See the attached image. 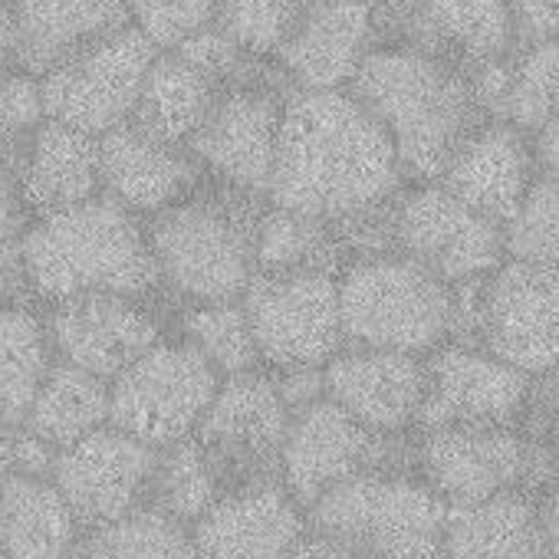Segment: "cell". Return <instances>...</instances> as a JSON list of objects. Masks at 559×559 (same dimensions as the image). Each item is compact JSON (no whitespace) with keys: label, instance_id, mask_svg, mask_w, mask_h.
<instances>
[{"label":"cell","instance_id":"6da1fadb","mask_svg":"<svg viewBox=\"0 0 559 559\" xmlns=\"http://www.w3.org/2000/svg\"><path fill=\"white\" fill-rule=\"evenodd\" d=\"M405 185L392 139L346 86L284 99L270 204L326 221L343 243L376 237L389 250V214Z\"/></svg>","mask_w":559,"mask_h":559},{"label":"cell","instance_id":"7a4b0ae2","mask_svg":"<svg viewBox=\"0 0 559 559\" xmlns=\"http://www.w3.org/2000/svg\"><path fill=\"white\" fill-rule=\"evenodd\" d=\"M385 129L408 185L438 181L457 148L490 119L467 73L376 44L346 86Z\"/></svg>","mask_w":559,"mask_h":559},{"label":"cell","instance_id":"3957f363","mask_svg":"<svg viewBox=\"0 0 559 559\" xmlns=\"http://www.w3.org/2000/svg\"><path fill=\"white\" fill-rule=\"evenodd\" d=\"M34 297L57 304L80 294L145 297L158 266L139 214L109 194L37 214L21 234Z\"/></svg>","mask_w":559,"mask_h":559},{"label":"cell","instance_id":"277c9868","mask_svg":"<svg viewBox=\"0 0 559 559\" xmlns=\"http://www.w3.org/2000/svg\"><path fill=\"white\" fill-rule=\"evenodd\" d=\"M336 287L346 346L428 356L451 340V284L399 250L359 253L336 273Z\"/></svg>","mask_w":559,"mask_h":559},{"label":"cell","instance_id":"5b68a950","mask_svg":"<svg viewBox=\"0 0 559 559\" xmlns=\"http://www.w3.org/2000/svg\"><path fill=\"white\" fill-rule=\"evenodd\" d=\"M448 503L415 471H362L307 507V526L369 559H444Z\"/></svg>","mask_w":559,"mask_h":559},{"label":"cell","instance_id":"8992f818","mask_svg":"<svg viewBox=\"0 0 559 559\" xmlns=\"http://www.w3.org/2000/svg\"><path fill=\"white\" fill-rule=\"evenodd\" d=\"M451 290V340L480 346L526 376L559 362V270L503 257Z\"/></svg>","mask_w":559,"mask_h":559},{"label":"cell","instance_id":"52a82bcc","mask_svg":"<svg viewBox=\"0 0 559 559\" xmlns=\"http://www.w3.org/2000/svg\"><path fill=\"white\" fill-rule=\"evenodd\" d=\"M253 221L221 198H185L145 230L158 280L191 304L237 300L253 276Z\"/></svg>","mask_w":559,"mask_h":559},{"label":"cell","instance_id":"ba28073f","mask_svg":"<svg viewBox=\"0 0 559 559\" xmlns=\"http://www.w3.org/2000/svg\"><path fill=\"white\" fill-rule=\"evenodd\" d=\"M240 307L263 369L326 366L346 346L333 270H257Z\"/></svg>","mask_w":559,"mask_h":559},{"label":"cell","instance_id":"9c48e42d","mask_svg":"<svg viewBox=\"0 0 559 559\" xmlns=\"http://www.w3.org/2000/svg\"><path fill=\"white\" fill-rule=\"evenodd\" d=\"M217 369L185 340H158L109 379V425L152 448L191 438L217 392Z\"/></svg>","mask_w":559,"mask_h":559},{"label":"cell","instance_id":"30bf717a","mask_svg":"<svg viewBox=\"0 0 559 559\" xmlns=\"http://www.w3.org/2000/svg\"><path fill=\"white\" fill-rule=\"evenodd\" d=\"M362 471H412V431H369L326 395L290 415L280 448V484L304 510Z\"/></svg>","mask_w":559,"mask_h":559},{"label":"cell","instance_id":"8fae6325","mask_svg":"<svg viewBox=\"0 0 559 559\" xmlns=\"http://www.w3.org/2000/svg\"><path fill=\"white\" fill-rule=\"evenodd\" d=\"M290 415L270 369L257 366L221 376L217 392L194 428V441L207 454L224 490L280 480V448Z\"/></svg>","mask_w":559,"mask_h":559},{"label":"cell","instance_id":"7c38bea8","mask_svg":"<svg viewBox=\"0 0 559 559\" xmlns=\"http://www.w3.org/2000/svg\"><path fill=\"white\" fill-rule=\"evenodd\" d=\"M152 40L126 24L109 37L90 44L70 60L40 76V96L47 119L73 126L90 135H106L132 119L142 80L155 60Z\"/></svg>","mask_w":559,"mask_h":559},{"label":"cell","instance_id":"4fadbf2b","mask_svg":"<svg viewBox=\"0 0 559 559\" xmlns=\"http://www.w3.org/2000/svg\"><path fill=\"white\" fill-rule=\"evenodd\" d=\"M389 250H399L444 284L490 273L503 257V227L464 204L441 181L405 185L389 214Z\"/></svg>","mask_w":559,"mask_h":559},{"label":"cell","instance_id":"5bb4252c","mask_svg":"<svg viewBox=\"0 0 559 559\" xmlns=\"http://www.w3.org/2000/svg\"><path fill=\"white\" fill-rule=\"evenodd\" d=\"M376 44L435 57L467 76L516 53L507 0H372Z\"/></svg>","mask_w":559,"mask_h":559},{"label":"cell","instance_id":"9a60e30c","mask_svg":"<svg viewBox=\"0 0 559 559\" xmlns=\"http://www.w3.org/2000/svg\"><path fill=\"white\" fill-rule=\"evenodd\" d=\"M412 471L451 507L523 487L530 438L520 425H438L412 431Z\"/></svg>","mask_w":559,"mask_h":559},{"label":"cell","instance_id":"2e32d148","mask_svg":"<svg viewBox=\"0 0 559 559\" xmlns=\"http://www.w3.org/2000/svg\"><path fill=\"white\" fill-rule=\"evenodd\" d=\"M155 461L158 448L116 425H103L57 451L50 480L86 530L145 503Z\"/></svg>","mask_w":559,"mask_h":559},{"label":"cell","instance_id":"e0dca14e","mask_svg":"<svg viewBox=\"0 0 559 559\" xmlns=\"http://www.w3.org/2000/svg\"><path fill=\"white\" fill-rule=\"evenodd\" d=\"M284 99L257 83H224L207 119L191 135L194 162L243 198H266Z\"/></svg>","mask_w":559,"mask_h":559},{"label":"cell","instance_id":"ac0fdd59","mask_svg":"<svg viewBox=\"0 0 559 559\" xmlns=\"http://www.w3.org/2000/svg\"><path fill=\"white\" fill-rule=\"evenodd\" d=\"M530 376L480 346L448 340L425 356V399L415 428L520 425Z\"/></svg>","mask_w":559,"mask_h":559},{"label":"cell","instance_id":"d6986e66","mask_svg":"<svg viewBox=\"0 0 559 559\" xmlns=\"http://www.w3.org/2000/svg\"><path fill=\"white\" fill-rule=\"evenodd\" d=\"M53 356L99 379H116L162 340L158 320L126 294H80L57 300L44 317Z\"/></svg>","mask_w":559,"mask_h":559},{"label":"cell","instance_id":"ffe728a7","mask_svg":"<svg viewBox=\"0 0 559 559\" xmlns=\"http://www.w3.org/2000/svg\"><path fill=\"white\" fill-rule=\"evenodd\" d=\"M307 533V510L280 480L221 490L191 523L194 559H284Z\"/></svg>","mask_w":559,"mask_h":559},{"label":"cell","instance_id":"44dd1931","mask_svg":"<svg viewBox=\"0 0 559 559\" xmlns=\"http://www.w3.org/2000/svg\"><path fill=\"white\" fill-rule=\"evenodd\" d=\"M326 399L336 402L349 418L379 435L415 431L425 399V356L343 346L323 366Z\"/></svg>","mask_w":559,"mask_h":559},{"label":"cell","instance_id":"7402d4cb","mask_svg":"<svg viewBox=\"0 0 559 559\" xmlns=\"http://www.w3.org/2000/svg\"><path fill=\"white\" fill-rule=\"evenodd\" d=\"M372 47V0H307L273 60L297 90H343Z\"/></svg>","mask_w":559,"mask_h":559},{"label":"cell","instance_id":"603a6c76","mask_svg":"<svg viewBox=\"0 0 559 559\" xmlns=\"http://www.w3.org/2000/svg\"><path fill=\"white\" fill-rule=\"evenodd\" d=\"M126 24V0H4L0 40L17 70L44 76Z\"/></svg>","mask_w":559,"mask_h":559},{"label":"cell","instance_id":"cb8c5ba5","mask_svg":"<svg viewBox=\"0 0 559 559\" xmlns=\"http://www.w3.org/2000/svg\"><path fill=\"white\" fill-rule=\"evenodd\" d=\"M536 175L539 168L530 132L510 119H487L457 148L438 181L503 227L516 214Z\"/></svg>","mask_w":559,"mask_h":559},{"label":"cell","instance_id":"d4e9b609","mask_svg":"<svg viewBox=\"0 0 559 559\" xmlns=\"http://www.w3.org/2000/svg\"><path fill=\"white\" fill-rule=\"evenodd\" d=\"M198 162L185 145L145 135L132 122L99 135L103 194L132 214H162L185 201L198 185Z\"/></svg>","mask_w":559,"mask_h":559},{"label":"cell","instance_id":"484cf974","mask_svg":"<svg viewBox=\"0 0 559 559\" xmlns=\"http://www.w3.org/2000/svg\"><path fill=\"white\" fill-rule=\"evenodd\" d=\"M14 175L24 194L27 211L47 214L103 191L99 181V139L63 126L57 119H44L21 145H17Z\"/></svg>","mask_w":559,"mask_h":559},{"label":"cell","instance_id":"4316f807","mask_svg":"<svg viewBox=\"0 0 559 559\" xmlns=\"http://www.w3.org/2000/svg\"><path fill=\"white\" fill-rule=\"evenodd\" d=\"M444 559H546L536 490L510 487L474 503H451Z\"/></svg>","mask_w":559,"mask_h":559},{"label":"cell","instance_id":"83f0119b","mask_svg":"<svg viewBox=\"0 0 559 559\" xmlns=\"http://www.w3.org/2000/svg\"><path fill=\"white\" fill-rule=\"evenodd\" d=\"M83 523L50 477L8 471L0 477V552L4 559H76Z\"/></svg>","mask_w":559,"mask_h":559},{"label":"cell","instance_id":"f1b7e54d","mask_svg":"<svg viewBox=\"0 0 559 559\" xmlns=\"http://www.w3.org/2000/svg\"><path fill=\"white\" fill-rule=\"evenodd\" d=\"M221 86V80H214L178 50H158L148 63L129 122L152 139L188 148L191 135L207 119Z\"/></svg>","mask_w":559,"mask_h":559},{"label":"cell","instance_id":"f546056e","mask_svg":"<svg viewBox=\"0 0 559 559\" xmlns=\"http://www.w3.org/2000/svg\"><path fill=\"white\" fill-rule=\"evenodd\" d=\"M103 425H109V382L53 359L17 428H27L60 451Z\"/></svg>","mask_w":559,"mask_h":559},{"label":"cell","instance_id":"4dcf8cb0","mask_svg":"<svg viewBox=\"0 0 559 559\" xmlns=\"http://www.w3.org/2000/svg\"><path fill=\"white\" fill-rule=\"evenodd\" d=\"M53 359L44 317L27 304H0V425L24 421Z\"/></svg>","mask_w":559,"mask_h":559},{"label":"cell","instance_id":"1f68e13d","mask_svg":"<svg viewBox=\"0 0 559 559\" xmlns=\"http://www.w3.org/2000/svg\"><path fill=\"white\" fill-rule=\"evenodd\" d=\"M80 559H194L191 523L145 500L116 520L86 526Z\"/></svg>","mask_w":559,"mask_h":559},{"label":"cell","instance_id":"d6a6232c","mask_svg":"<svg viewBox=\"0 0 559 559\" xmlns=\"http://www.w3.org/2000/svg\"><path fill=\"white\" fill-rule=\"evenodd\" d=\"M340 234L310 214L270 204L253 221V266L263 273L333 270L340 260ZM253 270V273H257Z\"/></svg>","mask_w":559,"mask_h":559},{"label":"cell","instance_id":"836d02e7","mask_svg":"<svg viewBox=\"0 0 559 559\" xmlns=\"http://www.w3.org/2000/svg\"><path fill=\"white\" fill-rule=\"evenodd\" d=\"M221 490L224 487H221L207 454L194 441V435L158 448L148 503L162 507L165 513H171L185 523H194L221 497Z\"/></svg>","mask_w":559,"mask_h":559},{"label":"cell","instance_id":"e575fe53","mask_svg":"<svg viewBox=\"0 0 559 559\" xmlns=\"http://www.w3.org/2000/svg\"><path fill=\"white\" fill-rule=\"evenodd\" d=\"M181 340L191 343L214 369L217 376H234L260 366V353L247 323V313L237 300H214V304H194L181 320Z\"/></svg>","mask_w":559,"mask_h":559},{"label":"cell","instance_id":"d590c367","mask_svg":"<svg viewBox=\"0 0 559 559\" xmlns=\"http://www.w3.org/2000/svg\"><path fill=\"white\" fill-rule=\"evenodd\" d=\"M559 112V37L516 50L503 96V116L513 126L536 132Z\"/></svg>","mask_w":559,"mask_h":559},{"label":"cell","instance_id":"8d00e7d4","mask_svg":"<svg viewBox=\"0 0 559 559\" xmlns=\"http://www.w3.org/2000/svg\"><path fill=\"white\" fill-rule=\"evenodd\" d=\"M503 250L513 260L559 270V181L533 178L516 214L503 224Z\"/></svg>","mask_w":559,"mask_h":559},{"label":"cell","instance_id":"74e56055","mask_svg":"<svg viewBox=\"0 0 559 559\" xmlns=\"http://www.w3.org/2000/svg\"><path fill=\"white\" fill-rule=\"evenodd\" d=\"M304 8L307 0H217L214 24L247 57H273Z\"/></svg>","mask_w":559,"mask_h":559},{"label":"cell","instance_id":"f35d334b","mask_svg":"<svg viewBox=\"0 0 559 559\" xmlns=\"http://www.w3.org/2000/svg\"><path fill=\"white\" fill-rule=\"evenodd\" d=\"M135 24L155 50H178L217 17V0H126Z\"/></svg>","mask_w":559,"mask_h":559},{"label":"cell","instance_id":"ab89813d","mask_svg":"<svg viewBox=\"0 0 559 559\" xmlns=\"http://www.w3.org/2000/svg\"><path fill=\"white\" fill-rule=\"evenodd\" d=\"M44 119L40 76L24 70L0 73V152L17 148Z\"/></svg>","mask_w":559,"mask_h":559},{"label":"cell","instance_id":"60d3db41","mask_svg":"<svg viewBox=\"0 0 559 559\" xmlns=\"http://www.w3.org/2000/svg\"><path fill=\"white\" fill-rule=\"evenodd\" d=\"M520 431L559 451V362L530 376Z\"/></svg>","mask_w":559,"mask_h":559},{"label":"cell","instance_id":"b9f144b4","mask_svg":"<svg viewBox=\"0 0 559 559\" xmlns=\"http://www.w3.org/2000/svg\"><path fill=\"white\" fill-rule=\"evenodd\" d=\"M507 8L516 50L559 37V0H507Z\"/></svg>","mask_w":559,"mask_h":559},{"label":"cell","instance_id":"7bdbcfd3","mask_svg":"<svg viewBox=\"0 0 559 559\" xmlns=\"http://www.w3.org/2000/svg\"><path fill=\"white\" fill-rule=\"evenodd\" d=\"M273 382L280 389V399L287 402L290 412L313 405L326 395L323 385V366H294V369H270Z\"/></svg>","mask_w":559,"mask_h":559},{"label":"cell","instance_id":"ee69618b","mask_svg":"<svg viewBox=\"0 0 559 559\" xmlns=\"http://www.w3.org/2000/svg\"><path fill=\"white\" fill-rule=\"evenodd\" d=\"M27 224H31V211L24 204L14 165L0 152V237H21Z\"/></svg>","mask_w":559,"mask_h":559},{"label":"cell","instance_id":"f6af8a7d","mask_svg":"<svg viewBox=\"0 0 559 559\" xmlns=\"http://www.w3.org/2000/svg\"><path fill=\"white\" fill-rule=\"evenodd\" d=\"M57 448L44 438L31 435L27 428H11V471L31 477H50Z\"/></svg>","mask_w":559,"mask_h":559},{"label":"cell","instance_id":"bcb514c9","mask_svg":"<svg viewBox=\"0 0 559 559\" xmlns=\"http://www.w3.org/2000/svg\"><path fill=\"white\" fill-rule=\"evenodd\" d=\"M34 297L21 237H0V304H24V297Z\"/></svg>","mask_w":559,"mask_h":559},{"label":"cell","instance_id":"7dc6e473","mask_svg":"<svg viewBox=\"0 0 559 559\" xmlns=\"http://www.w3.org/2000/svg\"><path fill=\"white\" fill-rule=\"evenodd\" d=\"M284 559H369V556H362L353 546H346V543H340V539L307 526V533L294 543V549Z\"/></svg>","mask_w":559,"mask_h":559},{"label":"cell","instance_id":"c3c4849f","mask_svg":"<svg viewBox=\"0 0 559 559\" xmlns=\"http://www.w3.org/2000/svg\"><path fill=\"white\" fill-rule=\"evenodd\" d=\"M530 139H533V155H536L539 175L559 181V112L549 116L536 132H530Z\"/></svg>","mask_w":559,"mask_h":559},{"label":"cell","instance_id":"681fc988","mask_svg":"<svg viewBox=\"0 0 559 559\" xmlns=\"http://www.w3.org/2000/svg\"><path fill=\"white\" fill-rule=\"evenodd\" d=\"M536 510H539L546 559H559V487L536 490Z\"/></svg>","mask_w":559,"mask_h":559},{"label":"cell","instance_id":"f907efd6","mask_svg":"<svg viewBox=\"0 0 559 559\" xmlns=\"http://www.w3.org/2000/svg\"><path fill=\"white\" fill-rule=\"evenodd\" d=\"M11 471V428L0 425V477Z\"/></svg>","mask_w":559,"mask_h":559},{"label":"cell","instance_id":"816d5d0a","mask_svg":"<svg viewBox=\"0 0 559 559\" xmlns=\"http://www.w3.org/2000/svg\"><path fill=\"white\" fill-rule=\"evenodd\" d=\"M0 559H4V552H0Z\"/></svg>","mask_w":559,"mask_h":559}]
</instances>
